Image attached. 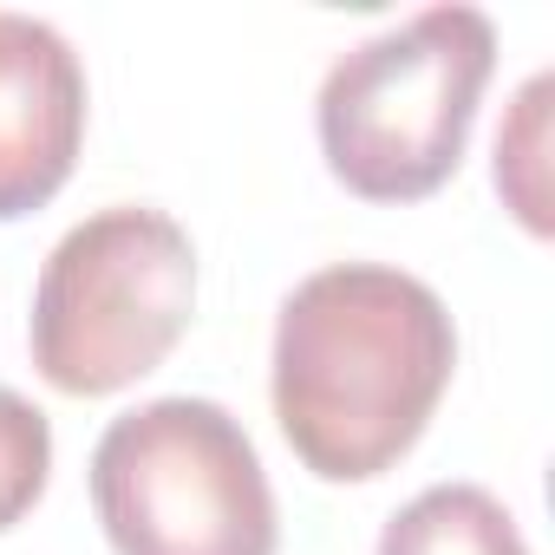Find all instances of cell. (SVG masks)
<instances>
[{
    "label": "cell",
    "instance_id": "cell-1",
    "mask_svg": "<svg viewBox=\"0 0 555 555\" xmlns=\"http://www.w3.org/2000/svg\"><path fill=\"white\" fill-rule=\"evenodd\" d=\"M457 373V327L431 282L386 261H334L274 321V425L327 483L386 477Z\"/></svg>",
    "mask_w": 555,
    "mask_h": 555
},
{
    "label": "cell",
    "instance_id": "cell-2",
    "mask_svg": "<svg viewBox=\"0 0 555 555\" xmlns=\"http://www.w3.org/2000/svg\"><path fill=\"white\" fill-rule=\"evenodd\" d=\"M496 66V27L483 8H425L321 79L314 125L327 170L366 203H418L464 164L477 99Z\"/></svg>",
    "mask_w": 555,
    "mask_h": 555
},
{
    "label": "cell",
    "instance_id": "cell-3",
    "mask_svg": "<svg viewBox=\"0 0 555 555\" xmlns=\"http://www.w3.org/2000/svg\"><path fill=\"white\" fill-rule=\"evenodd\" d=\"M196 314V248L177 216L118 203L73 222L34 282V366L66 399H105L170 360Z\"/></svg>",
    "mask_w": 555,
    "mask_h": 555
},
{
    "label": "cell",
    "instance_id": "cell-4",
    "mask_svg": "<svg viewBox=\"0 0 555 555\" xmlns=\"http://www.w3.org/2000/svg\"><path fill=\"white\" fill-rule=\"evenodd\" d=\"M92 509L118 555H274L268 470L216 399H151L92 444Z\"/></svg>",
    "mask_w": 555,
    "mask_h": 555
},
{
    "label": "cell",
    "instance_id": "cell-5",
    "mask_svg": "<svg viewBox=\"0 0 555 555\" xmlns=\"http://www.w3.org/2000/svg\"><path fill=\"white\" fill-rule=\"evenodd\" d=\"M86 144V66L53 21L0 8V222L47 209Z\"/></svg>",
    "mask_w": 555,
    "mask_h": 555
},
{
    "label": "cell",
    "instance_id": "cell-6",
    "mask_svg": "<svg viewBox=\"0 0 555 555\" xmlns=\"http://www.w3.org/2000/svg\"><path fill=\"white\" fill-rule=\"evenodd\" d=\"M379 555H529V542L483 483H431L379 529Z\"/></svg>",
    "mask_w": 555,
    "mask_h": 555
},
{
    "label": "cell",
    "instance_id": "cell-7",
    "mask_svg": "<svg viewBox=\"0 0 555 555\" xmlns=\"http://www.w3.org/2000/svg\"><path fill=\"white\" fill-rule=\"evenodd\" d=\"M548 92H555V79L535 73L516 92L509 125L496 131V190L509 196V209L522 216L529 235H548V164H542V151H548Z\"/></svg>",
    "mask_w": 555,
    "mask_h": 555
},
{
    "label": "cell",
    "instance_id": "cell-8",
    "mask_svg": "<svg viewBox=\"0 0 555 555\" xmlns=\"http://www.w3.org/2000/svg\"><path fill=\"white\" fill-rule=\"evenodd\" d=\"M53 477V425L14 386H0V535H8Z\"/></svg>",
    "mask_w": 555,
    "mask_h": 555
}]
</instances>
